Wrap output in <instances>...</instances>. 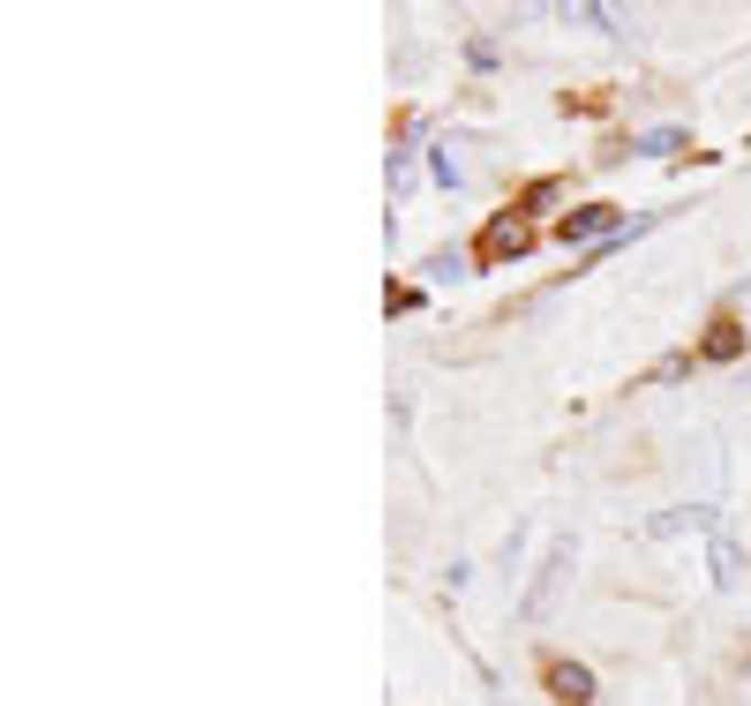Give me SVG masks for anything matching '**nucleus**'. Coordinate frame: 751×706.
<instances>
[{"instance_id":"obj_6","label":"nucleus","mask_w":751,"mask_h":706,"mask_svg":"<svg viewBox=\"0 0 751 706\" xmlns=\"http://www.w3.org/2000/svg\"><path fill=\"white\" fill-rule=\"evenodd\" d=\"M519 249H526V226H511V218L489 226V256H519Z\"/></svg>"},{"instance_id":"obj_4","label":"nucleus","mask_w":751,"mask_h":706,"mask_svg":"<svg viewBox=\"0 0 751 706\" xmlns=\"http://www.w3.org/2000/svg\"><path fill=\"white\" fill-rule=\"evenodd\" d=\"M707 564H714V586H744V548H737L729 534H714Z\"/></svg>"},{"instance_id":"obj_5","label":"nucleus","mask_w":751,"mask_h":706,"mask_svg":"<svg viewBox=\"0 0 751 706\" xmlns=\"http://www.w3.org/2000/svg\"><path fill=\"white\" fill-rule=\"evenodd\" d=\"M617 226H624L617 210H572L564 218V241H594V233H617Z\"/></svg>"},{"instance_id":"obj_2","label":"nucleus","mask_w":751,"mask_h":706,"mask_svg":"<svg viewBox=\"0 0 751 706\" xmlns=\"http://www.w3.org/2000/svg\"><path fill=\"white\" fill-rule=\"evenodd\" d=\"M646 534L668 541V534H721V511L714 503H676V511H654L646 519Z\"/></svg>"},{"instance_id":"obj_1","label":"nucleus","mask_w":751,"mask_h":706,"mask_svg":"<svg viewBox=\"0 0 751 706\" xmlns=\"http://www.w3.org/2000/svg\"><path fill=\"white\" fill-rule=\"evenodd\" d=\"M572 564H579V548H572V534H556L548 556H542V572H534V586H526V601H519V617L526 623L556 617V594H564V579H572Z\"/></svg>"},{"instance_id":"obj_3","label":"nucleus","mask_w":751,"mask_h":706,"mask_svg":"<svg viewBox=\"0 0 751 706\" xmlns=\"http://www.w3.org/2000/svg\"><path fill=\"white\" fill-rule=\"evenodd\" d=\"M548 692H556L564 706H594V676H586L579 662H556L548 669Z\"/></svg>"},{"instance_id":"obj_7","label":"nucleus","mask_w":751,"mask_h":706,"mask_svg":"<svg viewBox=\"0 0 751 706\" xmlns=\"http://www.w3.org/2000/svg\"><path fill=\"white\" fill-rule=\"evenodd\" d=\"M676 143H684V135H676V128H654V135H639V151H646V159H668V151H676Z\"/></svg>"},{"instance_id":"obj_8","label":"nucleus","mask_w":751,"mask_h":706,"mask_svg":"<svg viewBox=\"0 0 751 706\" xmlns=\"http://www.w3.org/2000/svg\"><path fill=\"white\" fill-rule=\"evenodd\" d=\"M737 346H744V338H737V324H721V332L707 338V354H714V361H729V354H737Z\"/></svg>"}]
</instances>
